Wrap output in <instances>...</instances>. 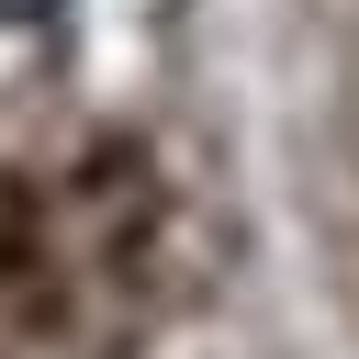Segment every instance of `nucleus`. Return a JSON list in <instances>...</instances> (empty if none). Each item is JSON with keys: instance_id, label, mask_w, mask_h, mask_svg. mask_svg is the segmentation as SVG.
Wrapping results in <instances>:
<instances>
[{"instance_id": "1", "label": "nucleus", "mask_w": 359, "mask_h": 359, "mask_svg": "<svg viewBox=\"0 0 359 359\" xmlns=\"http://www.w3.org/2000/svg\"><path fill=\"white\" fill-rule=\"evenodd\" d=\"M0 11H11V22H34V11H56V0H0Z\"/></svg>"}]
</instances>
